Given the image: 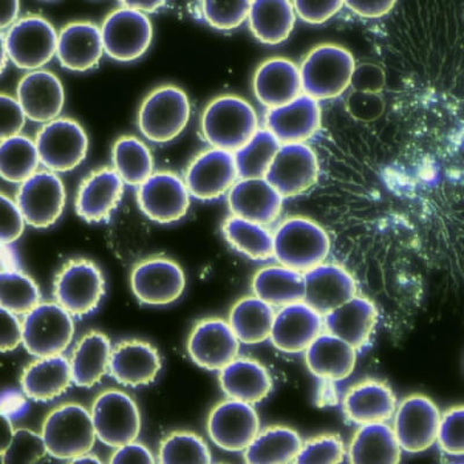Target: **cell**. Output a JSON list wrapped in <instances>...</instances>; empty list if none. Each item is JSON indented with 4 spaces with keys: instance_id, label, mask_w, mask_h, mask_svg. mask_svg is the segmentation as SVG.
Wrapping results in <instances>:
<instances>
[{
    "instance_id": "1",
    "label": "cell",
    "mask_w": 464,
    "mask_h": 464,
    "mask_svg": "<svg viewBox=\"0 0 464 464\" xmlns=\"http://www.w3.org/2000/svg\"><path fill=\"white\" fill-rule=\"evenodd\" d=\"M258 115L251 103L237 95H222L206 107L202 134L214 148L231 152L246 145L258 131Z\"/></svg>"
},
{
    "instance_id": "2",
    "label": "cell",
    "mask_w": 464,
    "mask_h": 464,
    "mask_svg": "<svg viewBox=\"0 0 464 464\" xmlns=\"http://www.w3.org/2000/svg\"><path fill=\"white\" fill-rule=\"evenodd\" d=\"M355 69L354 57L346 48L317 45L301 64L304 93L318 102L341 97L352 85Z\"/></svg>"
},
{
    "instance_id": "3",
    "label": "cell",
    "mask_w": 464,
    "mask_h": 464,
    "mask_svg": "<svg viewBox=\"0 0 464 464\" xmlns=\"http://www.w3.org/2000/svg\"><path fill=\"white\" fill-rule=\"evenodd\" d=\"M275 258L285 267L305 273L325 263L330 254L329 235L306 218L285 219L276 230Z\"/></svg>"
},
{
    "instance_id": "4",
    "label": "cell",
    "mask_w": 464,
    "mask_h": 464,
    "mask_svg": "<svg viewBox=\"0 0 464 464\" xmlns=\"http://www.w3.org/2000/svg\"><path fill=\"white\" fill-rule=\"evenodd\" d=\"M41 434L51 457L69 461L92 450L98 439L92 414L78 403L62 404L49 412Z\"/></svg>"
},
{
    "instance_id": "5",
    "label": "cell",
    "mask_w": 464,
    "mask_h": 464,
    "mask_svg": "<svg viewBox=\"0 0 464 464\" xmlns=\"http://www.w3.org/2000/svg\"><path fill=\"white\" fill-rule=\"evenodd\" d=\"M190 118V102L180 87H157L144 99L139 111V128L151 142L168 143L185 130Z\"/></svg>"
},
{
    "instance_id": "6",
    "label": "cell",
    "mask_w": 464,
    "mask_h": 464,
    "mask_svg": "<svg viewBox=\"0 0 464 464\" xmlns=\"http://www.w3.org/2000/svg\"><path fill=\"white\" fill-rule=\"evenodd\" d=\"M105 295L102 269L89 259H72L57 273L53 296L73 317H84L97 310Z\"/></svg>"
},
{
    "instance_id": "7",
    "label": "cell",
    "mask_w": 464,
    "mask_h": 464,
    "mask_svg": "<svg viewBox=\"0 0 464 464\" xmlns=\"http://www.w3.org/2000/svg\"><path fill=\"white\" fill-rule=\"evenodd\" d=\"M2 39L12 63L27 72L43 68L57 53L58 33L40 15L16 20Z\"/></svg>"
},
{
    "instance_id": "8",
    "label": "cell",
    "mask_w": 464,
    "mask_h": 464,
    "mask_svg": "<svg viewBox=\"0 0 464 464\" xmlns=\"http://www.w3.org/2000/svg\"><path fill=\"white\" fill-rule=\"evenodd\" d=\"M24 346L36 358L60 355L72 343L74 334L73 316L57 304H40L23 321Z\"/></svg>"
},
{
    "instance_id": "9",
    "label": "cell",
    "mask_w": 464,
    "mask_h": 464,
    "mask_svg": "<svg viewBox=\"0 0 464 464\" xmlns=\"http://www.w3.org/2000/svg\"><path fill=\"white\" fill-rule=\"evenodd\" d=\"M91 414L97 438L111 449L135 441L142 428L138 404L118 389H109L97 396Z\"/></svg>"
},
{
    "instance_id": "10",
    "label": "cell",
    "mask_w": 464,
    "mask_h": 464,
    "mask_svg": "<svg viewBox=\"0 0 464 464\" xmlns=\"http://www.w3.org/2000/svg\"><path fill=\"white\" fill-rule=\"evenodd\" d=\"M35 143L41 163L56 173L80 167L89 151V138L80 123L69 118H57L37 131Z\"/></svg>"
},
{
    "instance_id": "11",
    "label": "cell",
    "mask_w": 464,
    "mask_h": 464,
    "mask_svg": "<svg viewBox=\"0 0 464 464\" xmlns=\"http://www.w3.org/2000/svg\"><path fill=\"white\" fill-rule=\"evenodd\" d=\"M132 293L140 304L164 306L174 304L186 288L179 264L165 256H151L136 263L130 276Z\"/></svg>"
},
{
    "instance_id": "12",
    "label": "cell",
    "mask_w": 464,
    "mask_h": 464,
    "mask_svg": "<svg viewBox=\"0 0 464 464\" xmlns=\"http://www.w3.org/2000/svg\"><path fill=\"white\" fill-rule=\"evenodd\" d=\"M103 48L111 60L134 62L150 48L153 28L143 12L119 8L107 15L102 26Z\"/></svg>"
},
{
    "instance_id": "13",
    "label": "cell",
    "mask_w": 464,
    "mask_h": 464,
    "mask_svg": "<svg viewBox=\"0 0 464 464\" xmlns=\"http://www.w3.org/2000/svg\"><path fill=\"white\" fill-rule=\"evenodd\" d=\"M441 412L428 396L411 395L397 405L393 426L401 450L418 454L428 450L438 440Z\"/></svg>"
},
{
    "instance_id": "14",
    "label": "cell",
    "mask_w": 464,
    "mask_h": 464,
    "mask_svg": "<svg viewBox=\"0 0 464 464\" xmlns=\"http://www.w3.org/2000/svg\"><path fill=\"white\" fill-rule=\"evenodd\" d=\"M15 201L28 226L47 229L63 214L66 193L56 172L37 171L20 185Z\"/></svg>"
},
{
    "instance_id": "15",
    "label": "cell",
    "mask_w": 464,
    "mask_h": 464,
    "mask_svg": "<svg viewBox=\"0 0 464 464\" xmlns=\"http://www.w3.org/2000/svg\"><path fill=\"white\" fill-rule=\"evenodd\" d=\"M140 211L160 225H171L180 221L188 213L190 193L176 173L160 171L152 173L138 190Z\"/></svg>"
},
{
    "instance_id": "16",
    "label": "cell",
    "mask_w": 464,
    "mask_h": 464,
    "mask_svg": "<svg viewBox=\"0 0 464 464\" xmlns=\"http://www.w3.org/2000/svg\"><path fill=\"white\" fill-rule=\"evenodd\" d=\"M207 430L218 449L238 453L246 450L260 432L259 414L254 404L227 399L211 410Z\"/></svg>"
},
{
    "instance_id": "17",
    "label": "cell",
    "mask_w": 464,
    "mask_h": 464,
    "mask_svg": "<svg viewBox=\"0 0 464 464\" xmlns=\"http://www.w3.org/2000/svg\"><path fill=\"white\" fill-rule=\"evenodd\" d=\"M240 342L229 322L218 317L194 325L188 342L190 359L203 370L219 372L238 358Z\"/></svg>"
},
{
    "instance_id": "18",
    "label": "cell",
    "mask_w": 464,
    "mask_h": 464,
    "mask_svg": "<svg viewBox=\"0 0 464 464\" xmlns=\"http://www.w3.org/2000/svg\"><path fill=\"white\" fill-rule=\"evenodd\" d=\"M318 176L316 152L305 143H292L281 145L265 178L281 196L294 198L312 188Z\"/></svg>"
},
{
    "instance_id": "19",
    "label": "cell",
    "mask_w": 464,
    "mask_h": 464,
    "mask_svg": "<svg viewBox=\"0 0 464 464\" xmlns=\"http://www.w3.org/2000/svg\"><path fill=\"white\" fill-rule=\"evenodd\" d=\"M238 178L234 153L213 148L201 152L189 164L185 182L190 196L201 201H213L229 192Z\"/></svg>"
},
{
    "instance_id": "20",
    "label": "cell",
    "mask_w": 464,
    "mask_h": 464,
    "mask_svg": "<svg viewBox=\"0 0 464 464\" xmlns=\"http://www.w3.org/2000/svg\"><path fill=\"white\" fill-rule=\"evenodd\" d=\"M324 330V317L304 301L283 306L276 314L271 341L285 353H301Z\"/></svg>"
},
{
    "instance_id": "21",
    "label": "cell",
    "mask_w": 464,
    "mask_h": 464,
    "mask_svg": "<svg viewBox=\"0 0 464 464\" xmlns=\"http://www.w3.org/2000/svg\"><path fill=\"white\" fill-rule=\"evenodd\" d=\"M284 198L266 178H250L232 186L227 203L235 217L267 227L280 218Z\"/></svg>"
},
{
    "instance_id": "22",
    "label": "cell",
    "mask_w": 464,
    "mask_h": 464,
    "mask_svg": "<svg viewBox=\"0 0 464 464\" xmlns=\"http://www.w3.org/2000/svg\"><path fill=\"white\" fill-rule=\"evenodd\" d=\"M265 123L281 144L304 143L322 126L321 106L304 93L287 105L268 110Z\"/></svg>"
},
{
    "instance_id": "23",
    "label": "cell",
    "mask_w": 464,
    "mask_h": 464,
    "mask_svg": "<svg viewBox=\"0 0 464 464\" xmlns=\"http://www.w3.org/2000/svg\"><path fill=\"white\" fill-rule=\"evenodd\" d=\"M16 99L31 121L48 123L57 119L63 110L64 87L55 73L34 70L20 81Z\"/></svg>"
},
{
    "instance_id": "24",
    "label": "cell",
    "mask_w": 464,
    "mask_h": 464,
    "mask_svg": "<svg viewBox=\"0 0 464 464\" xmlns=\"http://www.w3.org/2000/svg\"><path fill=\"white\" fill-rule=\"evenodd\" d=\"M124 192V181L114 169H97L85 178L78 189L76 211L89 223L106 221L118 208Z\"/></svg>"
},
{
    "instance_id": "25",
    "label": "cell",
    "mask_w": 464,
    "mask_h": 464,
    "mask_svg": "<svg viewBox=\"0 0 464 464\" xmlns=\"http://www.w3.org/2000/svg\"><path fill=\"white\" fill-rule=\"evenodd\" d=\"M256 98L268 110L287 105L304 94L301 70L284 57L269 58L256 70Z\"/></svg>"
},
{
    "instance_id": "26",
    "label": "cell",
    "mask_w": 464,
    "mask_h": 464,
    "mask_svg": "<svg viewBox=\"0 0 464 464\" xmlns=\"http://www.w3.org/2000/svg\"><path fill=\"white\" fill-rule=\"evenodd\" d=\"M304 302L322 316L356 295L353 276L335 264L323 263L304 273Z\"/></svg>"
},
{
    "instance_id": "27",
    "label": "cell",
    "mask_w": 464,
    "mask_h": 464,
    "mask_svg": "<svg viewBox=\"0 0 464 464\" xmlns=\"http://www.w3.org/2000/svg\"><path fill=\"white\" fill-rule=\"evenodd\" d=\"M161 370L159 351L150 343L123 341L111 352L110 374L126 387H143L153 382Z\"/></svg>"
},
{
    "instance_id": "28",
    "label": "cell",
    "mask_w": 464,
    "mask_h": 464,
    "mask_svg": "<svg viewBox=\"0 0 464 464\" xmlns=\"http://www.w3.org/2000/svg\"><path fill=\"white\" fill-rule=\"evenodd\" d=\"M397 400L392 389L382 381L368 379L348 389L343 400L345 417L355 425L387 422L393 418Z\"/></svg>"
},
{
    "instance_id": "29",
    "label": "cell",
    "mask_w": 464,
    "mask_h": 464,
    "mask_svg": "<svg viewBox=\"0 0 464 464\" xmlns=\"http://www.w3.org/2000/svg\"><path fill=\"white\" fill-rule=\"evenodd\" d=\"M105 53L102 28L89 22L66 24L58 34V61L70 72H85L99 64Z\"/></svg>"
},
{
    "instance_id": "30",
    "label": "cell",
    "mask_w": 464,
    "mask_h": 464,
    "mask_svg": "<svg viewBox=\"0 0 464 464\" xmlns=\"http://www.w3.org/2000/svg\"><path fill=\"white\" fill-rule=\"evenodd\" d=\"M358 350L330 333H322L306 348L305 362L309 371L325 382H341L353 372Z\"/></svg>"
},
{
    "instance_id": "31",
    "label": "cell",
    "mask_w": 464,
    "mask_h": 464,
    "mask_svg": "<svg viewBox=\"0 0 464 464\" xmlns=\"http://www.w3.org/2000/svg\"><path fill=\"white\" fill-rule=\"evenodd\" d=\"M323 317L326 333L337 335L360 351L374 333L377 310L370 298L355 295Z\"/></svg>"
},
{
    "instance_id": "32",
    "label": "cell",
    "mask_w": 464,
    "mask_h": 464,
    "mask_svg": "<svg viewBox=\"0 0 464 464\" xmlns=\"http://www.w3.org/2000/svg\"><path fill=\"white\" fill-rule=\"evenodd\" d=\"M219 385L227 399L256 404L273 391V380L263 363L250 358H236L219 371Z\"/></svg>"
},
{
    "instance_id": "33",
    "label": "cell",
    "mask_w": 464,
    "mask_h": 464,
    "mask_svg": "<svg viewBox=\"0 0 464 464\" xmlns=\"http://www.w3.org/2000/svg\"><path fill=\"white\" fill-rule=\"evenodd\" d=\"M73 382L72 364L65 356L37 358L24 368L20 383L24 395L36 401H52Z\"/></svg>"
},
{
    "instance_id": "34",
    "label": "cell",
    "mask_w": 464,
    "mask_h": 464,
    "mask_svg": "<svg viewBox=\"0 0 464 464\" xmlns=\"http://www.w3.org/2000/svg\"><path fill=\"white\" fill-rule=\"evenodd\" d=\"M111 352L110 338L101 331H90L82 335L70 359L73 383L81 388H92L101 383L110 372Z\"/></svg>"
},
{
    "instance_id": "35",
    "label": "cell",
    "mask_w": 464,
    "mask_h": 464,
    "mask_svg": "<svg viewBox=\"0 0 464 464\" xmlns=\"http://www.w3.org/2000/svg\"><path fill=\"white\" fill-rule=\"evenodd\" d=\"M401 450L391 425L387 422H372L362 425L356 430L347 457L351 463L396 464L401 462Z\"/></svg>"
},
{
    "instance_id": "36",
    "label": "cell",
    "mask_w": 464,
    "mask_h": 464,
    "mask_svg": "<svg viewBox=\"0 0 464 464\" xmlns=\"http://www.w3.org/2000/svg\"><path fill=\"white\" fill-rule=\"evenodd\" d=\"M296 15L292 0H254L247 20L256 40L277 45L292 34Z\"/></svg>"
},
{
    "instance_id": "37",
    "label": "cell",
    "mask_w": 464,
    "mask_h": 464,
    "mask_svg": "<svg viewBox=\"0 0 464 464\" xmlns=\"http://www.w3.org/2000/svg\"><path fill=\"white\" fill-rule=\"evenodd\" d=\"M252 292L273 306L296 304L304 300V273L284 265L261 268L252 280Z\"/></svg>"
},
{
    "instance_id": "38",
    "label": "cell",
    "mask_w": 464,
    "mask_h": 464,
    "mask_svg": "<svg viewBox=\"0 0 464 464\" xmlns=\"http://www.w3.org/2000/svg\"><path fill=\"white\" fill-rule=\"evenodd\" d=\"M304 446L300 434L288 426H269L244 450V461L250 464L295 463Z\"/></svg>"
},
{
    "instance_id": "39",
    "label": "cell",
    "mask_w": 464,
    "mask_h": 464,
    "mask_svg": "<svg viewBox=\"0 0 464 464\" xmlns=\"http://www.w3.org/2000/svg\"><path fill=\"white\" fill-rule=\"evenodd\" d=\"M276 314L273 305L258 296H246L232 306L227 322L240 343L256 345L271 338Z\"/></svg>"
},
{
    "instance_id": "40",
    "label": "cell",
    "mask_w": 464,
    "mask_h": 464,
    "mask_svg": "<svg viewBox=\"0 0 464 464\" xmlns=\"http://www.w3.org/2000/svg\"><path fill=\"white\" fill-rule=\"evenodd\" d=\"M223 236L239 254L256 261L275 258V235L266 226L231 215L223 223Z\"/></svg>"
},
{
    "instance_id": "41",
    "label": "cell",
    "mask_w": 464,
    "mask_h": 464,
    "mask_svg": "<svg viewBox=\"0 0 464 464\" xmlns=\"http://www.w3.org/2000/svg\"><path fill=\"white\" fill-rule=\"evenodd\" d=\"M40 163L35 140L20 134L2 140L0 173L4 180L12 184H23L37 172Z\"/></svg>"
},
{
    "instance_id": "42",
    "label": "cell",
    "mask_w": 464,
    "mask_h": 464,
    "mask_svg": "<svg viewBox=\"0 0 464 464\" xmlns=\"http://www.w3.org/2000/svg\"><path fill=\"white\" fill-rule=\"evenodd\" d=\"M111 160L124 184L140 186L153 173L150 149L135 136H122L116 140Z\"/></svg>"
},
{
    "instance_id": "43",
    "label": "cell",
    "mask_w": 464,
    "mask_h": 464,
    "mask_svg": "<svg viewBox=\"0 0 464 464\" xmlns=\"http://www.w3.org/2000/svg\"><path fill=\"white\" fill-rule=\"evenodd\" d=\"M281 145L268 130L256 131L254 138L234 153L239 179L265 178Z\"/></svg>"
},
{
    "instance_id": "44",
    "label": "cell",
    "mask_w": 464,
    "mask_h": 464,
    "mask_svg": "<svg viewBox=\"0 0 464 464\" xmlns=\"http://www.w3.org/2000/svg\"><path fill=\"white\" fill-rule=\"evenodd\" d=\"M39 285L18 268L2 269L0 275V304L8 312L26 316L41 304Z\"/></svg>"
},
{
    "instance_id": "45",
    "label": "cell",
    "mask_w": 464,
    "mask_h": 464,
    "mask_svg": "<svg viewBox=\"0 0 464 464\" xmlns=\"http://www.w3.org/2000/svg\"><path fill=\"white\" fill-rule=\"evenodd\" d=\"M149 229L142 219L119 218L109 231V246L116 258L124 263H139L149 243Z\"/></svg>"
},
{
    "instance_id": "46",
    "label": "cell",
    "mask_w": 464,
    "mask_h": 464,
    "mask_svg": "<svg viewBox=\"0 0 464 464\" xmlns=\"http://www.w3.org/2000/svg\"><path fill=\"white\" fill-rule=\"evenodd\" d=\"M211 453L200 435L188 430H177L168 435L160 443L157 462L209 464Z\"/></svg>"
},
{
    "instance_id": "47",
    "label": "cell",
    "mask_w": 464,
    "mask_h": 464,
    "mask_svg": "<svg viewBox=\"0 0 464 464\" xmlns=\"http://www.w3.org/2000/svg\"><path fill=\"white\" fill-rule=\"evenodd\" d=\"M254 0H202L207 24L218 31H234L248 18Z\"/></svg>"
},
{
    "instance_id": "48",
    "label": "cell",
    "mask_w": 464,
    "mask_h": 464,
    "mask_svg": "<svg viewBox=\"0 0 464 464\" xmlns=\"http://www.w3.org/2000/svg\"><path fill=\"white\" fill-rule=\"evenodd\" d=\"M47 455L43 434L22 428L14 430L10 445L0 457L4 464H29L40 462Z\"/></svg>"
},
{
    "instance_id": "49",
    "label": "cell",
    "mask_w": 464,
    "mask_h": 464,
    "mask_svg": "<svg viewBox=\"0 0 464 464\" xmlns=\"http://www.w3.org/2000/svg\"><path fill=\"white\" fill-rule=\"evenodd\" d=\"M346 455L345 445L339 435L321 434L304 442L295 463H343Z\"/></svg>"
},
{
    "instance_id": "50",
    "label": "cell",
    "mask_w": 464,
    "mask_h": 464,
    "mask_svg": "<svg viewBox=\"0 0 464 464\" xmlns=\"http://www.w3.org/2000/svg\"><path fill=\"white\" fill-rule=\"evenodd\" d=\"M439 446L451 457H464V405L453 406L441 414Z\"/></svg>"
},
{
    "instance_id": "51",
    "label": "cell",
    "mask_w": 464,
    "mask_h": 464,
    "mask_svg": "<svg viewBox=\"0 0 464 464\" xmlns=\"http://www.w3.org/2000/svg\"><path fill=\"white\" fill-rule=\"evenodd\" d=\"M293 4L297 16L304 23L322 24L341 12L345 0H293Z\"/></svg>"
},
{
    "instance_id": "52",
    "label": "cell",
    "mask_w": 464,
    "mask_h": 464,
    "mask_svg": "<svg viewBox=\"0 0 464 464\" xmlns=\"http://www.w3.org/2000/svg\"><path fill=\"white\" fill-rule=\"evenodd\" d=\"M0 202H2L0 237H2V244L11 246V244H14L22 237L26 219H24L18 203L6 197L5 194H2Z\"/></svg>"
},
{
    "instance_id": "53",
    "label": "cell",
    "mask_w": 464,
    "mask_h": 464,
    "mask_svg": "<svg viewBox=\"0 0 464 464\" xmlns=\"http://www.w3.org/2000/svg\"><path fill=\"white\" fill-rule=\"evenodd\" d=\"M0 107H2V124H0L2 140L19 135L24 130L27 118L22 103L18 99L3 93L0 95Z\"/></svg>"
},
{
    "instance_id": "54",
    "label": "cell",
    "mask_w": 464,
    "mask_h": 464,
    "mask_svg": "<svg viewBox=\"0 0 464 464\" xmlns=\"http://www.w3.org/2000/svg\"><path fill=\"white\" fill-rule=\"evenodd\" d=\"M0 322H2L0 350L3 353H7V352L16 350L24 342L23 322L20 321L18 314L4 308L0 314Z\"/></svg>"
},
{
    "instance_id": "55",
    "label": "cell",
    "mask_w": 464,
    "mask_h": 464,
    "mask_svg": "<svg viewBox=\"0 0 464 464\" xmlns=\"http://www.w3.org/2000/svg\"><path fill=\"white\" fill-rule=\"evenodd\" d=\"M352 85L354 89L363 93L379 92L384 85V74L382 70L376 65L366 64L356 68Z\"/></svg>"
},
{
    "instance_id": "56",
    "label": "cell",
    "mask_w": 464,
    "mask_h": 464,
    "mask_svg": "<svg viewBox=\"0 0 464 464\" xmlns=\"http://www.w3.org/2000/svg\"><path fill=\"white\" fill-rule=\"evenodd\" d=\"M397 0H345V5L353 14L367 19H379L395 7Z\"/></svg>"
},
{
    "instance_id": "57",
    "label": "cell",
    "mask_w": 464,
    "mask_h": 464,
    "mask_svg": "<svg viewBox=\"0 0 464 464\" xmlns=\"http://www.w3.org/2000/svg\"><path fill=\"white\" fill-rule=\"evenodd\" d=\"M111 463H156L157 459L143 443L130 442L115 449L111 454Z\"/></svg>"
},
{
    "instance_id": "58",
    "label": "cell",
    "mask_w": 464,
    "mask_h": 464,
    "mask_svg": "<svg viewBox=\"0 0 464 464\" xmlns=\"http://www.w3.org/2000/svg\"><path fill=\"white\" fill-rule=\"evenodd\" d=\"M20 0H2V16L0 26L3 29L10 28L18 19Z\"/></svg>"
},
{
    "instance_id": "59",
    "label": "cell",
    "mask_w": 464,
    "mask_h": 464,
    "mask_svg": "<svg viewBox=\"0 0 464 464\" xmlns=\"http://www.w3.org/2000/svg\"><path fill=\"white\" fill-rule=\"evenodd\" d=\"M24 410H26V401H24L19 393H4L3 414L11 418L12 416H14V414H20V411H24Z\"/></svg>"
},
{
    "instance_id": "60",
    "label": "cell",
    "mask_w": 464,
    "mask_h": 464,
    "mask_svg": "<svg viewBox=\"0 0 464 464\" xmlns=\"http://www.w3.org/2000/svg\"><path fill=\"white\" fill-rule=\"evenodd\" d=\"M123 7L143 12V14H153L165 5L167 0H119Z\"/></svg>"
},
{
    "instance_id": "61",
    "label": "cell",
    "mask_w": 464,
    "mask_h": 464,
    "mask_svg": "<svg viewBox=\"0 0 464 464\" xmlns=\"http://www.w3.org/2000/svg\"><path fill=\"white\" fill-rule=\"evenodd\" d=\"M14 430L12 428L11 418L3 414L2 420V440H0V454L7 450L8 445L14 438Z\"/></svg>"
},
{
    "instance_id": "62",
    "label": "cell",
    "mask_w": 464,
    "mask_h": 464,
    "mask_svg": "<svg viewBox=\"0 0 464 464\" xmlns=\"http://www.w3.org/2000/svg\"><path fill=\"white\" fill-rule=\"evenodd\" d=\"M73 463H102L101 459H98L97 455H94L89 451V453L82 454L81 457L73 459Z\"/></svg>"
}]
</instances>
